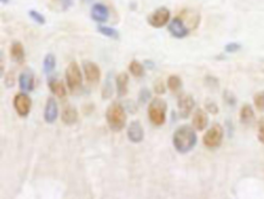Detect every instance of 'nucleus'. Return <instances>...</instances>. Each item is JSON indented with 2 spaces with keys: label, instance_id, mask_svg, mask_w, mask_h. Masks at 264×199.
Masks as SVG:
<instances>
[{
  "label": "nucleus",
  "instance_id": "nucleus-9",
  "mask_svg": "<svg viewBox=\"0 0 264 199\" xmlns=\"http://www.w3.org/2000/svg\"><path fill=\"white\" fill-rule=\"evenodd\" d=\"M82 68H84L85 78L90 84H96V83L100 81L101 70L96 63L91 62V61H86L82 63Z\"/></svg>",
  "mask_w": 264,
  "mask_h": 199
},
{
  "label": "nucleus",
  "instance_id": "nucleus-34",
  "mask_svg": "<svg viewBox=\"0 0 264 199\" xmlns=\"http://www.w3.org/2000/svg\"><path fill=\"white\" fill-rule=\"evenodd\" d=\"M257 137L258 140L264 145V120L260 121L259 125H258V132H257Z\"/></svg>",
  "mask_w": 264,
  "mask_h": 199
},
{
  "label": "nucleus",
  "instance_id": "nucleus-26",
  "mask_svg": "<svg viewBox=\"0 0 264 199\" xmlns=\"http://www.w3.org/2000/svg\"><path fill=\"white\" fill-rule=\"evenodd\" d=\"M113 93H114V89L112 86V81L111 79H106L105 84L102 89V96L104 99H106V98H110L113 95Z\"/></svg>",
  "mask_w": 264,
  "mask_h": 199
},
{
  "label": "nucleus",
  "instance_id": "nucleus-18",
  "mask_svg": "<svg viewBox=\"0 0 264 199\" xmlns=\"http://www.w3.org/2000/svg\"><path fill=\"white\" fill-rule=\"evenodd\" d=\"M12 59L16 62L21 63L25 59V50L24 47L19 41H14L11 46V51H10Z\"/></svg>",
  "mask_w": 264,
  "mask_h": 199
},
{
  "label": "nucleus",
  "instance_id": "nucleus-36",
  "mask_svg": "<svg viewBox=\"0 0 264 199\" xmlns=\"http://www.w3.org/2000/svg\"><path fill=\"white\" fill-rule=\"evenodd\" d=\"M145 63L147 64V67H148V69H152V68L155 67V64H154L152 61H148V60H147Z\"/></svg>",
  "mask_w": 264,
  "mask_h": 199
},
{
  "label": "nucleus",
  "instance_id": "nucleus-28",
  "mask_svg": "<svg viewBox=\"0 0 264 199\" xmlns=\"http://www.w3.org/2000/svg\"><path fill=\"white\" fill-rule=\"evenodd\" d=\"M223 98H224L225 102L229 105V106H234L236 105V97L234 96V94L232 92H230L228 90L224 91V94H223Z\"/></svg>",
  "mask_w": 264,
  "mask_h": 199
},
{
  "label": "nucleus",
  "instance_id": "nucleus-12",
  "mask_svg": "<svg viewBox=\"0 0 264 199\" xmlns=\"http://www.w3.org/2000/svg\"><path fill=\"white\" fill-rule=\"evenodd\" d=\"M110 11L107 6L102 3H96L91 8V18L97 23H105L109 20Z\"/></svg>",
  "mask_w": 264,
  "mask_h": 199
},
{
  "label": "nucleus",
  "instance_id": "nucleus-14",
  "mask_svg": "<svg viewBox=\"0 0 264 199\" xmlns=\"http://www.w3.org/2000/svg\"><path fill=\"white\" fill-rule=\"evenodd\" d=\"M19 86L20 89L24 92H32L34 90L35 80L34 74L30 71H24L20 74L19 77Z\"/></svg>",
  "mask_w": 264,
  "mask_h": 199
},
{
  "label": "nucleus",
  "instance_id": "nucleus-27",
  "mask_svg": "<svg viewBox=\"0 0 264 199\" xmlns=\"http://www.w3.org/2000/svg\"><path fill=\"white\" fill-rule=\"evenodd\" d=\"M29 17L38 25H45L46 22H47L44 15H41L40 13H38L36 11H30L29 12Z\"/></svg>",
  "mask_w": 264,
  "mask_h": 199
},
{
  "label": "nucleus",
  "instance_id": "nucleus-11",
  "mask_svg": "<svg viewBox=\"0 0 264 199\" xmlns=\"http://www.w3.org/2000/svg\"><path fill=\"white\" fill-rule=\"evenodd\" d=\"M127 136L131 143L139 144L142 143L145 137L144 127L138 121H132L127 129Z\"/></svg>",
  "mask_w": 264,
  "mask_h": 199
},
{
  "label": "nucleus",
  "instance_id": "nucleus-6",
  "mask_svg": "<svg viewBox=\"0 0 264 199\" xmlns=\"http://www.w3.org/2000/svg\"><path fill=\"white\" fill-rule=\"evenodd\" d=\"M170 19V12L166 7H159L148 17V23L154 28H162L168 23Z\"/></svg>",
  "mask_w": 264,
  "mask_h": 199
},
{
  "label": "nucleus",
  "instance_id": "nucleus-2",
  "mask_svg": "<svg viewBox=\"0 0 264 199\" xmlns=\"http://www.w3.org/2000/svg\"><path fill=\"white\" fill-rule=\"evenodd\" d=\"M105 119L111 130L115 132H120L126 126L127 122L125 107L119 102H113L107 107L105 112Z\"/></svg>",
  "mask_w": 264,
  "mask_h": 199
},
{
  "label": "nucleus",
  "instance_id": "nucleus-17",
  "mask_svg": "<svg viewBox=\"0 0 264 199\" xmlns=\"http://www.w3.org/2000/svg\"><path fill=\"white\" fill-rule=\"evenodd\" d=\"M62 122L65 125H73L74 123H77L79 119V114L78 111L74 109L71 105H67L63 109L62 115H61Z\"/></svg>",
  "mask_w": 264,
  "mask_h": 199
},
{
  "label": "nucleus",
  "instance_id": "nucleus-22",
  "mask_svg": "<svg viewBox=\"0 0 264 199\" xmlns=\"http://www.w3.org/2000/svg\"><path fill=\"white\" fill-rule=\"evenodd\" d=\"M56 67V58L53 54L46 55L43 62V70L46 74L51 73Z\"/></svg>",
  "mask_w": 264,
  "mask_h": 199
},
{
  "label": "nucleus",
  "instance_id": "nucleus-29",
  "mask_svg": "<svg viewBox=\"0 0 264 199\" xmlns=\"http://www.w3.org/2000/svg\"><path fill=\"white\" fill-rule=\"evenodd\" d=\"M152 97V94H151V92H150V91H148V89H146V88H144V89H142V90H140V92H139V99H138V100H139V103L140 104H146L148 101V99H150Z\"/></svg>",
  "mask_w": 264,
  "mask_h": 199
},
{
  "label": "nucleus",
  "instance_id": "nucleus-7",
  "mask_svg": "<svg viewBox=\"0 0 264 199\" xmlns=\"http://www.w3.org/2000/svg\"><path fill=\"white\" fill-rule=\"evenodd\" d=\"M13 104L16 114H18L20 117L25 118L30 114L32 100L26 93H19L15 96Z\"/></svg>",
  "mask_w": 264,
  "mask_h": 199
},
{
  "label": "nucleus",
  "instance_id": "nucleus-32",
  "mask_svg": "<svg viewBox=\"0 0 264 199\" xmlns=\"http://www.w3.org/2000/svg\"><path fill=\"white\" fill-rule=\"evenodd\" d=\"M205 109L208 111V113L212 114V115H217L219 113V107L218 105L213 102V101H209L205 103Z\"/></svg>",
  "mask_w": 264,
  "mask_h": 199
},
{
  "label": "nucleus",
  "instance_id": "nucleus-10",
  "mask_svg": "<svg viewBox=\"0 0 264 199\" xmlns=\"http://www.w3.org/2000/svg\"><path fill=\"white\" fill-rule=\"evenodd\" d=\"M195 106V101L191 95H182L179 100H178V107H179V113H180V117L183 119H187L189 117V115L191 114L192 110Z\"/></svg>",
  "mask_w": 264,
  "mask_h": 199
},
{
  "label": "nucleus",
  "instance_id": "nucleus-30",
  "mask_svg": "<svg viewBox=\"0 0 264 199\" xmlns=\"http://www.w3.org/2000/svg\"><path fill=\"white\" fill-rule=\"evenodd\" d=\"M56 6H59L61 11H66L72 5V0H54Z\"/></svg>",
  "mask_w": 264,
  "mask_h": 199
},
{
  "label": "nucleus",
  "instance_id": "nucleus-16",
  "mask_svg": "<svg viewBox=\"0 0 264 199\" xmlns=\"http://www.w3.org/2000/svg\"><path fill=\"white\" fill-rule=\"evenodd\" d=\"M129 77L126 72L119 73L116 78V87H117V94L119 97L126 96L128 93Z\"/></svg>",
  "mask_w": 264,
  "mask_h": 199
},
{
  "label": "nucleus",
  "instance_id": "nucleus-19",
  "mask_svg": "<svg viewBox=\"0 0 264 199\" xmlns=\"http://www.w3.org/2000/svg\"><path fill=\"white\" fill-rule=\"evenodd\" d=\"M49 88L51 90V92L59 98H63L66 95V87L64 83L61 81H58L55 79H52L49 81Z\"/></svg>",
  "mask_w": 264,
  "mask_h": 199
},
{
  "label": "nucleus",
  "instance_id": "nucleus-21",
  "mask_svg": "<svg viewBox=\"0 0 264 199\" xmlns=\"http://www.w3.org/2000/svg\"><path fill=\"white\" fill-rule=\"evenodd\" d=\"M129 71L135 78H143L145 76V65L136 60H133L129 64Z\"/></svg>",
  "mask_w": 264,
  "mask_h": 199
},
{
  "label": "nucleus",
  "instance_id": "nucleus-8",
  "mask_svg": "<svg viewBox=\"0 0 264 199\" xmlns=\"http://www.w3.org/2000/svg\"><path fill=\"white\" fill-rule=\"evenodd\" d=\"M168 31L170 34L178 39H182L186 37L189 34V28L186 26L184 21L180 17H176L175 19L171 20L168 24Z\"/></svg>",
  "mask_w": 264,
  "mask_h": 199
},
{
  "label": "nucleus",
  "instance_id": "nucleus-5",
  "mask_svg": "<svg viewBox=\"0 0 264 199\" xmlns=\"http://www.w3.org/2000/svg\"><path fill=\"white\" fill-rule=\"evenodd\" d=\"M224 137V130L220 124L216 123L205 132L202 143L208 149H217L221 146Z\"/></svg>",
  "mask_w": 264,
  "mask_h": 199
},
{
  "label": "nucleus",
  "instance_id": "nucleus-23",
  "mask_svg": "<svg viewBox=\"0 0 264 199\" xmlns=\"http://www.w3.org/2000/svg\"><path fill=\"white\" fill-rule=\"evenodd\" d=\"M97 30L99 31V33H101L102 35H104L106 37L113 38V39H119V32H118V30L113 28V27L103 26V25H100V26H98Z\"/></svg>",
  "mask_w": 264,
  "mask_h": 199
},
{
  "label": "nucleus",
  "instance_id": "nucleus-13",
  "mask_svg": "<svg viewBox=\"0 0 264 199\" xmlns=\"http://www.w3.org/2000/svg\"><path fill=\"white\" fill-rule=\"evenodd\" d=\"M58 113H59V110H58V104L55 98H48L44 112L45 121L49 124H53L58 119Z\"/></svg>",
  "mask_w": 264,
  "mask_h": 199
},
{
  "label": "nucleus",
  "instance_id": "nucleus-25",
  "mask_svg": "<svg viewBox=\"0 0 264 199\" xmlns=\"http://www.w3.org/2000/svg\"><path fill=\"white\" fill-rule=\"evenodd\" d=\"M253 101L256 109L260 112L264 111V90L260 91V92H257L254 95Z\"/></svg>",
  "mask_w": 264,
  "mask_h": 199
},
{
  "label": "nucleus",
  "instance_id": "nucleus-1",
  "mask_svg": "<svg viewBox=\"0 0 264 199\" xmlns=\"http://www.w3.org/2000/svg\"><path fill=\"white\" fill-rule=\"evenodd\" d=\"M197 144V135L195 130L189 125L179 127L172 136V145L180 154L191 152Z\"/></svg>",
  "mask_w": 264,
  "mask_h": 199
},
{
  "label": "nucleus",
  "instance_id": "nucleus-37",
  "mask_svg": "<svg viewBox=\"0 0 264 199\" xmlns=\"http://www.w3.org/2000/svg\"><path fill=\"white\" fill-rule=\"evenodd\" d=\"M1 2L2 3H6V2H8V0H1Z\"/></svg>",
  "mask_w": 264,
  "mask_h": 199
},
{
  "label": "nucleus",
  "instance_id": "nucleus-31",
  "mask_svg": "<svg viewBox=\"0 0 264 199\" xmlns=\"http://www.w3.org/2000/svg\"><path fill=\"white\" fill-rule=\"evenodd\" d=\"M224 49H225V52L232 54V53L238 52L239 50L242 49V45H239L238 43H229L225 46Z\"/></svg>",
  "mask_w": 264,
  "mask_h": 199
},
{
  "label": "nucleus",
  "instance_id": "nucleus-20",
  "mask_svg": "<svg viewBox=\"0 0 264 199\" xmlns=\"http://www.w3.org/2000/svg\"><path fill=\"white\" fill-rule=\"evenodd\" d=\"M255 119V114L250 104H245L239 112V120L242 124L249 125Z\"/></svg>",
  "mask_w": 264,
  "mask_h": 199
},
{
  "label": "nucleus",
  "instance_id": "nucleus-3",
  "mask_svg": "<svg viewBox=\"0 0 264 199\" xmlns=\"http://www.w3.org/2000/svg\"><path fill=\"white\" fill-rule=\"evenodd\" d=\"M167 104L162 98H154L148 104V116L155 126H162L166 121Z\"/></svg>",
  "mask_w": 264,
  "mask_h": 199
},
{
  "label": "nucleus",
  "instance_id": "nucleus-24",
  "mask_svg": "<svg viewBox=\"0 0 264 199\" xmlns=\"http://www.w3.org/2000/svg\"><path fill=\"white\" fill-rule=\"evenodd\" d=\"M167 88L172 92H177L182 88V80L178 76H170L167 79Z\"/></svg>",
  "mask_w": 264,
  "mask_h": 199
},
{
  "label": "nucleus",
  "instance_id": "nucleus-33",
  "mask_svg": "<svg viewBox=\"0 0 264 199\" xmlns=\"http://www.w3.org/2000/svg\"><path fill=\"white\" fill-rule=\"evenodd\" d=\"M154 89H155V92H156L157 94H160V95L164 94V93H165V91H166V90H165L164 83L161 82V81H158V82L156 81L155 85H154Z\"/></svg>",
  "mask_w": 264,
  "mask_h": 199
},
{
  "label": "nucleus",
  "instance_id": "nucleus-35",
  "mask_svg": "<svg viewBox=\"0 0 264 199\" xmlns=\"http://www.w3.org/2000/svg\"><path fill=\"white\" fill-rule=\"evenodd\" d=\"M15 82H16V79H15V76H14V73L13 72H8L6 74V78H5V86L8 87V88H11L15 85Z\"/></svg>",
  "mask_w": 264,
  "mask_h": 199
},
{
  "label": "nucleus",
  "instance_id": "nucleus-15",
  "mask_svg": "<svg viewBox=\"0 0 264 199\" xmlns=\"http://www.w3.org/2000/svg\"><path fill=\"white\" fill-rule=\"evenodd\" d=\"M192 124L193 127L198 130V131H202L204 130L209 125V116L203 110H197L192 118Z\"/></svg>",
  "mask_w": 264,
  "mask_h": 199
},
{
  "label": "nucleus",
  "instance_id": "nucleus-4",
  "mask_svg": "<svg viewBox=\"0 0 264 199\" xmlns=\"http://www.w3.org/2000/svg\"><path fill=\"white\" fill-rule=\"evenodd\" d=\"M66 85L71 93H76L82 86V74L77 62H70L65 70Z\"/></svg>",
  "mask_w": 264,
  "mask_h": 199
}]
</instances>
